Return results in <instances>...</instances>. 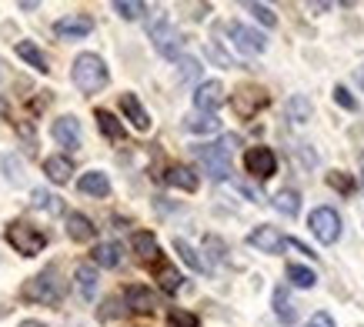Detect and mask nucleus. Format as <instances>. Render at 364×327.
I'll return each mask as SVG.
<instances>
[{
  "mask_svg": "<svg viewBox=\"0 0 364 327\" xmlns=\"http://www.w3.org/2000/svg\"><path fill=\"white\" fill-rule=\"evenodd\" d=\"M247 11H251L257 21L264 23V27H274V23H277L274 11H271V7H264V4H247Z\"/></svg>",
  "mask_w": 364,
  "mask_h": 327,
  "instance_id": "obj_38",
  "label": "nucleus"
},
{
  "mask_svg": "<svg viewBox=\"0 0 364 327\" xmlns=\"http://www.w3.org/2000/svg\"><path fill=\"white\" fill-rule=\"evenodd\" d=\"M234 147H237V137L228 134V137H221L218 144H200V147H194V157H198L200 167H204L214 181H224V177H231V151Z\"/></svg>",
  "mask_w": 364,
  "mask_h": 327,
  "instance_id": "obj_1",
  "label": "nucleus"
},
{
  "mask_svg": "<svg viewBox=\"0 0 364 327\" xmlns=\"http://www.w3.org/2000/svg\"><path fill=\"white\" fill-rule=\"evenodd\" d=\"M0 167H4L7 181H14V184H21V181H23V164L17 161V157H11V154H7V157L0 161Z\"/></svg>",
  "mask_w": 364,
  "mask_h": 327,
  "instance_id": "obj_35",
  "label": "nucleus"
},
{
  "mask_svg": "<svg viewBox=\"0 0 364 327\" xmlns=\"http://www.w3.org/2000/svg\"><path fill=\"white\" fill-rule=\"evenodd\" d=\"M228 31H231L234 44L241 47L244 54H264L267 50V37L264 33H257V31H251L247 23H231Z\"/></svg>",
  "mask_w": 364,
  "mask_h": 327,
  "instance_id": "obj_10",
  "label": "nucleus"
},
{
  "mask_svg": "<svg viewBox=\"0 0 364 327\" xmlns=\"http://www.w3.org/2000/svg\"><path fill=\"white\" fill-rule=\"evenodd\" d=\"M328 184H331L334 191H341V194H354V181H351V174H344V171L328 174Z\"/></svg>",
  "mask_w": 364,
  "mask_h": 327,
  "instance_id": "obj_36",
  "label": "nucleus"
},
{
  "mask_svg": "<svg viewBox=\"0 0 364 327\" xmlns=\"http://www.w3.org/2000/svg\"><path fill=\"white\" fill-rule=\"evenodd\" d=\"M23 297L33 301V304H47V307L60 304L64 291H60V281H57L54 267H47L44 274H37V277H31V281L23 284Z\"/></svg>",
  "mask_w": 364,
  "mask_h": 327,
  "instance_id": "obj_3",
  "label": "nucleus"
},
{
  "mask_svg": "<svg viewBox=\"0 0 364 327\" xmlns=\"http://www.w3.org/2000/svg\"><path fill=\"white\" fill-rule=\"evenodd\" d=\"M121 110L127 114V120H131L137 131H147V127H151V117H147V110L141 107V100L134 97V94H121Z\"/></svg>",
  "mask_w": 364,
  "mask_h": 327,
  "instance_id": "obj_19",
  "label": "nucleus"
},
{
  "mask_svg": "<svg viewBox=\"0 0 364 327\" xmlns=\"http://www.w3.org/2000/svg\"><path fill=\"white\" fill-rule=\"evenodd\" d=\"M151 41H154L157 54H164V57H177L181 54V47H184V37L177 33V27L167 21L164 14L151 23Z\"/></svg>",
  "mask_w": 364,
  "mask_h": 327,
  "instance_id": "obj_6",
  "label": "nucleus"
},
{
  "mask_svg": "<svg viewBox=\"0 0 364 327\" xmlns=\"http://www.w3.org/2000/svg\"><path fill=\"white\" fill-rule=\"evenodd\" d=\"M50 134H54V141L60 144V147H67V151H77L80 147V120L70 117V114H67V117H57Z\"/></svg>",
  "mask_w": 364,
  "mask_h": 327,
  "instance_id": "obj_11",
  "label": "nucleus"
},
{
  "mask_svg": "<svg viewBox=\"0 0 364 327\" xmlns=\"http://www.w3.org/2000/svg\"><path fill=\"white\" fill-rule=\"evenodd\" d=\"M157 281H161V287H164L167 294H177V291H181V287H184V277H181V274L174 271V267H157Z\"/></svg>",
  "mask_w": 364,
  "mask_h": 327,
  "instance_id": "obj_32",
  "label": "nucleus"
},
{
  "mask_svg": "<svg viewBox=\"0 0 364 327\" xmlns=\"http://www.w3.org/2000/svg\"><path fill=\"white\" fill-rule=\"evenodd\" d=\"M247 244H251L254 251H261V254H281L287 240L281 237V230H277V227L261 224V227H254L251 234H247Z\"/></svg>",
  "mask_w": 364,
  "mask_h": 327,
  "instance_id": "obj_8",
  "label": "nucleus"
},
{
  "mask_svg": "<svg viewBox=\"0 0 364 327\" xmlns=\"http://www.w3.org/2000/svg\"><path fill=\"white\" fill-rule=\"evenodd\" d=\"M308 227H311V234H314L321 244H334V240L341 237V218H338V210H334V208L311 210Z\"/></svg>",
  "mask_w": 364,
  "mask_h": 327,
  "instance_id": "obj_5",
  "label": "nucleus"
},
{
  "mask_svg": "<svg viewBox=\"0 0 364 327\" xmlns=\"http://www.w3.org/2000/svg\"><path fill=\"white\" fill-rule=\"evenodd\" d=\"M284 114H287V120H294V124H304V120L314 114V107H311V100L304 97V94H294V97H287Z\"/></svg>",
  "mask_w": 364,
  "mask_h": 327,
  "instance_id": "obj_24",
  "label": "nucleus"
},
{
  "mask_svg": "<svg viewBox=\"0 0 364 327\" xmlns=\"http://www.w3.org/2000/svg\"><path fill=\"white\" fill-rule=\"evenodd\" d=\"M361 184H364V154H361Z\"/></svg>",
  "mask_w": 364,
  "mask_h": 327,
  "instance_id": "obj_45",
  "label": "nucleus"
},
{
  "mask_svg": "<svg viewBox=\"0 0 364 327\" xmlns=\"http://www.w3.org/2000/svg\"><path fill=\"white\" fill-rule=\"evenodd\" d=\"M204 247H208V254H210V261H214V264H221V261H224V254H228L224 240H221V237H214V234H208V237H204Z\"/></svg>",
  "mask_w": 364,
  "mask_h": 327,
  "instance_id": "obj_37",
  "label": "nucleus"
},
{
  "mask_svg": "<svg viewBox=\"0 0 364 327\" xmlns=\"http://www.w3.org/2000/svg\"><path fill=\"white\" fill-rule=\"evenodd\" d=\"M94 117H97V127H100V134H104V137H111V141H124V127H121V120L114 117L111 110H97Z\"/></svg>",
  "mask_w": 364,
  "mask_h": 327,
  "instance_id": "obj_28",
  "label": "nucleus"
},
{
  "mask_svg": "<svg viewBox=\"0 0 364 327\" xmlns=\"http://www.w3.org/2000/svg\"><path fill=\"white\" fill-rule=\"evenodd\" d=\"M94 31V21H90L87 14H70V17H60L54 23V33L60 41H80V37H87Z\"/></svg>",
  "mask_w": 364,
  "mask_h": 327,
  "instance_id": "obj_9",
  "label": "nucleus"
},
{
  "mask_svg": "<svg viewBox=\"0 0 364 327\" xmlns=\"http://www.w3.org/2000/svg\"><path fill=\"white\" fill-rule=\"evenodd\" d=\"M177 67H181V80H191V77L200 74V64L194 60V57H181V60H177Z\"/></svg>",
  "mask_w": 364,
  "mask_h": 327,
  "instance_id": "obj_39",
  "label": "nucleus"
},
{
  "mask_svg": "<svg viewBox=\"0 0 364 327\" xmlns=\"http://www.w3.org/2000/svg\"><path fill=\"white\" fill-rule=\"evenodd\" d=\"M70 77H74V84H77L80 94H97V90L107 87V64H104L97 54H80L77 60H74Z\"/></svg>",
  "mask_w": 364,
  "mask_h": 327,
  "instance_id": "obj_2",
  "label": "nucleus"
},
{
  "mask_svg": "<svg viewBox=\"0 0 364 327\" xmlns=\"http://www.w3.org/2000/svg\"><path fill=\"white\" fill-rule=\"evenodd\" d=\"M308 327H334V317L328 311H318V314L308 321Z\"/></svg>",
  "mask_w": 364,
  "mask_h": 327,
  "instance_id": "obj_41",
  "label": "nucleus"
},
{
  "mask_svg": "<svg viewBox=\"0 0 364 327\" xmlns=\"http://www.w3.org/2000/svg\"><path fill=\"white\" fill-rule=\"evenodd\" d=\"M354 77H358V84H361V87H364V67H361V70H358V74H354Z\"/></svg>",
  "mask_w": 364,
  "mask_h": 327,
  "instance_id": "obj_44",
  "label": "nucleus"
},
{
  "mask_svg": "<svg viewBox=\"0 0 364 327\" xmlns=\"http://www.w3.org/2000/svg\"><path fill=\"white\" fill-rule=\"evenodd\" d=\"M184 127H188L191 134H218L221 131V120L214 117V114H191L188 120H184Z\"/></svg>",
  "mask_w": 364,
  "mask_h": 327,
  "instance_id": "obj_25",
  "label": "nucleus"
},
{
  "mask_svg": "<svg viewBox=\"0 0 364 327\" xmlns=\"http://www.w3.org/2000/svg\"><path fill=\"white\" fill-rule=\"evenodd\" d=\"M114 11L121 14L124 21H137L147 7H144V4H134V0H114Z\"/></svg>",
  "mask_w": 364,
  "mask_h": 327,
  "instance_id": "obj_34",
  "label": "nucleus"
},
{
  "mask_svg": "<svg viewBox=\"0 0 364 327\" xmlns=\"http://www.w3.org/2000/svg\"><path fill=\"white\" fill-rule=\"evenodd\" d=\"M167 327H200V321L188 311H181V307H171V314H167Z\"/></svg>",
  "mask_w": 364,
  "mask_h": 327,
  "instance_id": "obj_33",
  "label": "nucleus"
},
{
  "mask_svg": "<svg viewBox=\"0 0 364 327\" xmlns=\"http://www.w3.org/2000/svg\"><path fill=\"white\" fill-rule=\"evenodd\" d=\"M274 208L284 214V218H298L301 214V194L294 187H284V191H277L274 194Z\"/></svg>",
  "mask_w": 364,
  "mask_h": 327,
  "instance_id": "obj_23",
  "label": "nucleus"
},
{
  "mask_svg": "<svg viewBox=\"0 0 364 327\" xmlns=\"http://www.w3.org/2000/svg\"><path fill=\"white\" fill-rule=\"evenodd\" d=\"M17 327H44L41 321H23V324H17Z\"/></svg>",
  "mask_w": 364,
  "mask_h": 327,
  "instance_id": "obj_43",
  "label": "nucleus"
},
{
  "mask_svg": "<svg viewBox=\"0 0 364 327\" xmlns=\"http://www.w3.org/2000/svg\"><path fill=\"white\" fill-rule=\"evenodd\" d=\"M334 100H338L344 110H358V100L351 97V90L348 87H334Z\"/></svg>",
  "mask_w": 364,
  "mask_h": 327,
  "instance_id": "obj_40",
  "label": "nucleus"
},
{
  "mask_svg": "<svg viewBox=\"0 0 364 327\" xmlns=\"http://www.w3.org/2000/svg\"><path fill=\"white\" fill-rule=\"evenodd\" d=\"M31 204L37 210H47V214H60L64 210V204H60V197H54L50 191H44V187H37V191H31Z\"/></svg>",
  "mask_w": 364,
  "mask_h": 327,
  "instance_id": "obj_29",
  "label": "nucleus"
},
{
  "mask_svg": "<svg viewBox=\"0 0 364 327\" xmlns=\"http://www.w3.org/2000/svg\"><path fill=\"white\" fill-rule=\"evenodd\" d=\"M121 261H124V247L117 240H107V244L94 247V264H100V267H121Z\"/></svg>",
  "mask_w": 364,
  "mask_h": 327,
  "instance_id": "obj_21",
  "label": "nucleus"
},
{
  "mask_svg": "<svg viewBox=\"0 0 364 327\" xmlns=\"http://www.w3.org/2000/svg\"><path fill=\"white\" fill-rule=\"evenodd\" d=\"M208 54H210V57H214V60H218V64H221V67H234V60H231V57H228V54H224L221 47H214V44H208Z\"/></svg>",
  "mask_w": 364,
  "mask_h": 327,
  "instance_id": "obj_42",
  "label": "nucleus"
},
{
  "mask_svg": "<svg viewBox=\"0 0 364 327\" xmlns=\"http://www.w3.org/2000/svg\"><path fill=\"white\" fill-rule=\"evenodd\" d=\"M174 251L181 254V261L188 264L191 271H208V264L200 261V257H198V251H194V247H191V244H188V240H184V237H174Z\"/></svg>",
  "mask_w": 364,
  "mask_h": 327,
  "instance_id": "obj_31",
  "label": "nucleus"
},
{
  "mask_svg": "<svg viewBox=\"0 0 364 327\" xmlns=\"http://www.w3.org/2000/svg\"><path fill=\"white\" fill-rule=\"evenodd\" d=\"M234 110L241 114V117H254L261 107H267V94L261 87H241L237 94H234Z\"/></svg>",
  "mask_w": 364,
  "mask_h": 327,
  "instance_id": "obj_13",
  "label": "nucleus"
},
{
  "mask_svg": "<svg viewBox=\"0 0 364 327\" xmlns=\"http://www.w3.org/2000/svg\"><path fill=\"white\" fill-rule=\"evenodd\" d=\"M77 291H80V297H94V291H97V271H94V264H80L77 267Z\"/></svg>",
  "mask_w": 364,
  "mask_h": 327,
  "instance_id": "obj_27",
  "label": "nucleus"
},
{
  "mask_svg": "<svg viewBox=\"0 0 364 327\" xmlns=\"http://www.w3.org/2000/svg\"><path fill=\"white\" fill-rule=\"evenodd\" d=\"M44 174L50 177L54 184H67L70 174H74V164L67 161V157H60V154H54V157H47L44 161Z\"/></svg>",
  "mask_w": 364,
  "mask_h": 327,
  "instance_id": "obj_22",
  "label": "nucleus"
},
{
  "mask_svg": "<svg viewBox=\"0 0 364 327\" xmlns=\"http://www.w3.org/2000/svg\"><path fill=\"white\" fill-rule=\"evenodd\" d=\"M17 57H21V60H27V64H31L33 70H41V74H47V70H50V67H47V57L41 54V47L31 44V41H21V44H17Z\"/></svg>",
  "mask_w": 364,
  "mask_h": 327,
  "instance_id": "obj_26",
  "label": "nucleus"
},
{
  "mask_svg": "<svg viewBox=\"0 0 364 327\" xmlns=\"http://www.w3.org/2000/svg\"><path fill=\"white\" fill-rule=\"evenodd\" d=\"M134 251L141 254V261H144V264H154L157 257H161L157 237L151 234V230H137V234H134Z\"/></svg>",
  "mask_w": 364,
  "mask_h": 327,
  "instance_id": "obj_20",
  "label": "nucleus"
},
{
  "mask_svg": "<svg viewBox=\"0 0 364 327\" xmlns=\"http://www.w3.org/2000/svg\"><path fill=\"white\" fill-rule=\"evenodd\" d=\"M164 181L171 187H177V191H198V174L191 171V167H184V164H174V167H167L164 171Z\"/></svg>",
  "mask_w": 364,
  "mask_h": 327,
  "instance_id": "obj_15",
  "label": "nucleus"
},
{
  "mask_svg": "<svg viewBox=\"0 0 364 327\" xmlns=\"http://www.w3.org/2000/svg\"><path fill=\"white\" fill-rule=\"evenodd\" d=\"M80 194H90V197H107L111 194V181L107 174H100V171H87V174L77 181Z\"/></svg>",
  "mask_w": 364,
  "mask_h": 327,
  "instance_id": "obj_17",
  "label": "nucleus"
},
{
  "mask_svg": "<svg viewBox=\"0 0 364 327\" xmlns=\"http://www.w3.org/2000/svg\"><path fill=\"white\" fill-rule=\"evenodd\" d=\"M94 220L84 218V214H67V237L84 244V240H94Z\"/></svg>",
  "mask_w": 364,
  "mask_h": 327,
  "instance_id": "obj_18",
  "label": "nucleus"
},
{
  "mask_svg": "<svg viewBox=\"0 0 364 327\" xmlns=\"http://www.w3.org/2000/svg\"><path fill=\"white\" fill-rule=\"evenodd\" d=\"M124 304L131 307L134 314H154L157 311V294L154 291H147L141 284H131L127 291H124Z\"/></svg>",
  "mask_w": 364,
  "mask_h": 327,
  "instance_id": "obj_14",
  "label": "nucleus"
},
{
  "mask_svg": "<svg viewBox=\"0 0 364 327\" xmlns=\"http://www.w3.org/2000/svg\"><path fill=\"white\" fill-rule=\"evenodd\" d=\"M224 87H221V80H204L198 87V94H194V107L200 110V114H214V110L224 104Z\"/></svg>",
  "mask_w": 364,
  "mask_h": 327,
  "instance_id": "obj_12",
  "label": "nucleus"
},
{
  "mask_svg": "<svg viewBox=\"0 0 364 327\" xmlns=\"http://www.w3.org/2000/svg\"><path fill=\"white\" fill-rule=\"evenodd\" d=\"M7 244H11L17 254H23V257H33V254H41L47 247V237L37 227H31V224L14 220L11 227H7Z\"/></svg>",
  "mask_w": 364,
  "mask_h": 327,
  "instance_id": "obj_4",
  "label": "nucleus"
},
{
  "mask_svg": "<svg viewBox=\"0 0 364 327\" xmlns=\"http://www.w3.org/2000/svg\"><path fill=\"white\" fill-rule=\"evenodd\" d=\"M244 167H247V174L264 181V177H271L277 171V157L271 147H251V151L244 154Z\"/></svg>",
  "mask_w": 364,
  "mask_h": 327,
  "instance_id": "obj_7",
  "label": "nucleus"
},
{
  "mask_svg": "<svg viewBox=\"0 0 364 327\" xmlns=\"http://www.w3.org/2000/svg\"><path fill=\"white\" fill-rule=\"evenodd\" d=\"M274 314L281 317V324H294V321H298V307H294L291 291H287L284 284H277L274 287Z\"/></svg>",
  "mask_w": 364,
  "mask_h": 327,
  "instance_id": "obj_16",
  "label": "nucleus"
},
{
  "mask_svg": "<svg viewBox=\"0 0 364 327\" xmlns=\"http://www.w3.org/2000/svg\"><path fill=\"white\" fill-rule=\"evenodd\" d=\"M287 281L294 284V287H304V291H311V287L318 284V274L311 271V267H301V264H287Z\"/></svg>",
  "mask_w": 364,
  "mask_h": 327,
  "instance_id": "obj_30",
  "label": "nucleus"
}]
</instances>
